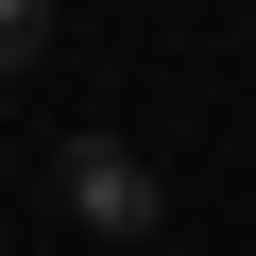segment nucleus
I'll return each mask as SVG.
<instances>
[{
  "label": "nucleus",
  "mask_w": 256,
  "mask_h": 256,
  "mask_svg": "<svg viewBox=\"0 0 256 256\" xmlns=\"http://www.w3.org/2000/svg\"><path fill=\"white\" fill-rule=\"evenodd\" d=\"M52 188H68L86 256H102V239H154V154H137V137H68V154H52Z\"/></svg>",
  "instance_id": "f257e3e1"
},
{
  "label": "nucleus",
  "mask_w": 256,
  "mask_h": 256,
  "mask_svg": "<svg viewBox=\"0 0 256 256\" xmlns=\"http://www.w3.org/2000/svg\"><path fill=\"white\" fill-rule=\"evenodd\" d=\"M52 18L68 0H0V68H52Z\"/></svg>",
  "instance_id": "f03ea898"
},
{
  "label": "nucleus",
  "mask_w": 256,
  "mask_h": 256,
  "mask_svg": "<svg viewBox=\"0 0 256 256\" xmlns=\"http://www.w3.org/2000/svg\"><path fill=\"white\" fill-rule=\"evenodd\" d=\"M68 256H86V239H68Z\"/></svg>",
  "instance_id": "7ed1b4c3"
}]
</instances>
